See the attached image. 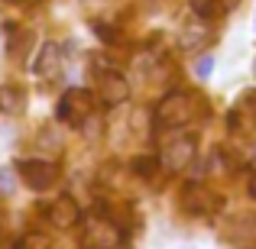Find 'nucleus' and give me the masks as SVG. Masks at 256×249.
Masks as SVG:
<instances>
[{
	"instance_id": "nucleus-2",
	"label": "nucleus",
	"mask_w": 256,
	"mask_h": 249,
	"mask_svg": "<svg viewBox=\"0 0 256 249\" xmlns=\"http://www.w3.org/2000/svg\"><path fill=\"white\" fill-rule=\"evenodd\" d=\"M120 240H124V233L117 230V224H114L110 217H98V214L84 217V224H82L84 249H114Z\"/></svg>"
},
{
	"instance_id": "nucleus-18",
	"label": "nucleus",
	"mask_w": 256,
	"mask_h": 249,
	"mask_svg": "<svg viewBox=\"0 0 256 249\" xmlns=\"http://www.w3.org/2000/svg\"><path fill=\"white\" fill-rule=\"evenodd\" d=\"M253 75H256V62H253Z\"/></svg>"
},
{
	"instance_id": "nucleus-9",
	"label": "nucleus",
	"mask_w": 256,
	"mask_h": 249,
	"mask_svg": "<svg viewBox=\"0 0 256 249\" xmlns=\"http://www.w3.org/2000/svg\"><path fill=\"white\" fill-rule=\"evenodd\" d=\"M58 68H62V49H58L56 42H46L42 52H39V62H36V75L49 78L52 71H58Z\"/></svg>"
},
{
	"instance_id": "nucleus-12",
	"label": "nucleus",
	"mask_w": 256,
	"mask_h": 249,
	"mask_svg": "<svg viewBox=\"0 0 256 249\" xmlns=\"http://www.w3.org/2000/svg\"><path fill=\"white\" fill-rule=\"evenodd\" d=\"M194 78L198 81H208V78L214 75V55H198V62H194Z\"/></svg>"
},
{
	"instance_id": "nucleus-15",
	"label": "nucleus",
	"mask_w": 256,
	"mask_h": 249,
	"mask_svg": "<svg viewBox=\"0 0 256 249\" xmlns=\"http://www.w3.org/2000/svg\"><path fill=\"white\" fill-rule=\"evenodd\" d=\"M218 3H220V0H192V10H194V16L204 19V16H211V13H214V6H218Z\"/></svg>"
},
{
	"instance_id": "nucleus-17",
	"label": "nucleus",
	"mask_w": 256,
	"mask_h": 249,
	"mask_svg": "<svg viewBox=\"0 0 256 249\" xmlns=\"http://www.w3.org/2000/svg\"><path fill=\"white\" fill-rule=\"evenodd\" d=\"M250 198H256V175L250 178Z\"/></svg>"
},
{
	"instance_id": "nucleus-11",
	"label": "nucleus",
	"mask_w": 256,
	"mask_h": 249,
	"mask_svg": "<svg viewBox=\"0 0 256 249\" xmlns=\"http://www.w3.org/2000/svg\"><path fill=\"white\" fill-rule=\"evenodd\" d=\"M23 87L16 84H4L0 87V113H20L23 110Z\"/></svg>"
},
{
	"instance_id": "nucleus-5",
	"label": "nucleus",
	"mask_w": 256,
	"mask_h": 249,
	"mask_svg": "<svg viewBox=\"0 0 256 249\" xmlns=\"http://www.w3.org/2000/svg\"><path fill=\"white\" fill-rule=\"evenodd\" d=\"M220 194H214L211 188L204 185H188L185 194H182V207L188 214H198V217H208V214H218L220 211Z\"/></svg>"
},
{
	"instance_id": "nucleus-1",
	"label": "nucleus",
	"mask_w": 256,
	"mask_h": 249,
	"mask_svg": "<svg viewBox=\"0 0 256 249\" xmlns=\"http://www.w3.org/2000/svg\"><path fill=\"white\" fill-rule=\"evenodd\" d=\"M198 113H201V104H198L194 94L172 91V94H166L156 107V126H162V130H178V126H188Z\"/></svg>"
},
{
	"instance_id": "nucleus-14",
	"label": "nucleus",
	"mask_w": 256,
	"mask_h": 249,
	"mask_svg": "<svg viewBox=\"0 0 256 249\" xmlns=\"http://www.w3.org/2000/svg\"><path fill=\"white\" fill-rule=\"evenodd\" d=\"M156 165H159V162H156L152 156H140V159H133V172H136V175H143V178H150Z\"/></svg>"
},
{
	"instance_id": "nucleus-16",
	"label": "nucleus",
	"mask_w": 256,
	"mask_h": 249,
	"mask_svg": "<svg viewBox=\"0 0 256 249\" xmlns=\"http://www.w3.org/2000/svg\"><path fill=\"white\" fill-rule=\"evenodd\" d=\"M13 188H16V175L10 168H0V194H13Z\"/></svg>"
},
{
	"instance_id": "nucleus-7",
	"label": "nucleus",
	"mask_w": 256,
	"mask_h": 249,
	"mask_svg": "<svg viewBox=\"0 0 256 249\" xmlns=\"http://www.w3.org/2000/svg\"><path fill=\"white\" fill-rule=\"evenodd\" d=\"M98 97L104 107H120L130 97V84L120 71H100L98 75Z\"/></svg>"
},
{
	"instance_id": "nucleus-10",
	"label": "nucleus",
	"mask_w": 256,
	"mask_h": 249,
	"mask_svg": "<svg viewBox=\"0 0 256 249\" xmlns=\"http://www.w3.org/2000/svg\"><path fill=\"white\" fill-rule=\"evenodd\" d=\"M204 39H208V26H204V19H192V23H185V29H182V49L185 52H194L198 45H204Z\"/></svg>"
},
{
	"instance_id": "nucleus-8",
	"label": "nucleus",
	"mask_w": 256,
	"mask_h": 249,
	"mask_svg": "<svg viewBox=\"0 0 256 249\" xmlns=\"http://www.w3.org/2000/svg\"><path fill=\"white\" fill-rule=\"evenodd\" d=\"M46 214H49V224H56L58 230H68V227H75L78 220H82V207H78L75 198H68V194H58V198L46 207Z\"/></svg>"
},
{
	"instance_id": "nucleus-4",
	"label": "nucleus",
	"mask_w": 256,
	"mask_h": 249,
	"mask_svg": "<svg viewBox=\"0 0 256 249\" xmlns=\"http://www.w3.org/2000/svg\"><path fill=\"white\" fill-rule=\"evenodd\" d=\"M16 175L32 188V191H49V188L56 185V178H58V168L52 162H46V159H23L20 168H16Z\"/></svg>"
},
{
	"instance_id": "nucleus-6",
	"label": "nucleus",
	"mask_w": 256,
	"mask_h": 249,
	"mask_svg": "<svg viewBox=\"0 0 256 249\" xmlns=\"http://www.w3.org/2000/svg\"><path fill=\"white\" fill-rule=\"evenodd\" d=\"M194 152H198V139H194L192 133H188V136H175L162 149V165L169 168V172H182V168L192 165Z\"/></svg>"
},
{
	"instance_id": "nucleus-3",
	"label": "nucleus",
	"mask_w": 256,
	"mask_h": 249,
	"mask_svg": "<svg viewBox=\"0 0 256 249\" xmlns=\"http://www.w3.org/2000/svg\"><path fill=\"white\" fill-rule=\"evenodd\" d=\"M94 113V97L84 87H68L58 100V120L68 126H84V120Z\"/></svg>"
},
{
	"instance_id": "nucleus-13",
	"label": "nucleus",
	"mask_w": 256,
	"mask_h": 249,
	"mask_svg": "<svg viewBox=\"0 0 256 249\" xmlns=\"http://www.w3.org/2000/svg\"><path fill=\"white\" fill-rule=\"evenodd\" d=\"M20 249H52V243H49L46 233H26L23 243H20Z\"/></svg>"
}]
</instances>
